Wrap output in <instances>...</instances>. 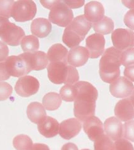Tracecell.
Segmentation results:
<instances>
[{
	"mask_svg": "<svg viewBox=\"0 0 134 150\" xmlns=\"http://www.w3.org/2000/svg\"><path fill=\"white\" fill-rule=\"evenodd\" d=\"M74 86L77 91L74 101V115L80 121L84 122L95 115L98 91L94 85L86 81H78Z\"/></svg>",
	"mask_w": 134,
	"mask_h": 150,
	"instance_id": "6da1fadb",
	"label": "cell"
},
{
	"mask_svg": "<svg viewBox=\"0 0 134 150\" xmlns=\"http://www.w3.org/2000/svg\"><path fill=\"white\" fill-rule=\"evenodd\" d=\"M122 52L114 47H110L101 56L99 63V74L104 82L112 83L120 77Z\"/></svg>",
	"mask_w": 134,
	"mask_h": 150,
	"instance_id": "7a4b0ae2",
	"label": "cell"
},
{
	"mask_svg": "<svg viewBox=\"0 0 134 150\" xmlns=\"http://www.w3.org/2000/svg\"><path fill=\"white\" fill-rule=\"evenodd\" d=\"M91 26L92 23L88 21L84 15L77 16L65 29L63 42L70 48L78 46L84 40Z\"/></svg>",
	"mask_w": 134,
	"mask_h": 150,
	"instance_id": "3957f363",
	"label": "cell"
},
{
	"mask_svg": "<svg viewBox=\"0 0 134 150\" xmlns=\"http://www.w3.org/2000/svg\"><path fill=\"white\" fill-rule=\"evenodd\" d=\"M48 77L51 82L56 84H65L74 85L79 80L77 69L63 62L50 63L47 67Z\"/></svg>",
	"mask_w": 134,
	"mask_h": 150,
	"instance_id": "277c9868",
	"label": "cell"
},
{
	"mask_svg": "<svg viewBox=\"0 0 134 150\" xmlns=\"http://www.w3.org/2000/svg\"><path fill=\"white\" fill-rule=\"evenodd\" d=\"M25 36L23 30L11 23L8 18L0 16V38L6 45L16 46Z\"/></svg>",
	"mask_w": 134,
	"mask_h": 150,
	"instance_id": "5b68a950",
	"label": "cell"
},
{
	"mask_svg": "<svg viewBox=\"0 0 134 150\" xmlns=\"http://www.w3.org/2000/svg\"><path fill=\"white\" fill-rule=\"evenodd\" d=\"M37 11L34 1L29 0H20L13 4L11 17L17 22H25L33 20Z\"/></svg>",
	"mask_w": 134,
	"mask_h": 150,
	"instance_id": "8992f818",
	"label": "cell"
},
{
	"mask_svg": "<svg viewBox=\"0 0 134 150\" xmlns=\"http://www.w3.org/2000/svg\"><path fill=\"white\" fill-rule=\"evenodd\" d=\"M49 21L61 27H67L73 20V13L63 1L58 3L50 9Z\"/></svg>",
	"mask_w": 134,
	"mask_h": 150,
	"instance_id": "52a82bcc",
	"label": "cell"
},
{
	"mask_svg": "<svg viewBox=\"0 0 134 150\" xmlns=\"http://www.w3.org/2000/svg\"><path fill=\"white\" fill-rule=\"evenodd\" d=\"M112 41L114 48L123 51L134 46V32L129 29L118 28L112 34Z\"/></svg>",
	"mask_w": 134,
	"mask_h": 150,
	"instance_id": "ba28073f",
	"label": "cell"
},
{
	"mask_svg": "<svg viewBox=\"0 0 134 150\" xmlns=\"http://www.w3.org/2000/svg\"><path fill=\"white\" fill-rule=\"evenodd\" d=\"M40 83L36 78L31 76L20 77L16 83L15 89L16 93L21 97H30L38 91Z\"/></svg>",
	"mask_w": 134,
	"mask_h": 150,
	"instance_id": "9c48e42d",
	"label": "cell"
},
{
	"mask_svg": "<svg viewBox=\"0 0 134 150\" xmlns=\"http://www.w3.org/2000/svg\"><path fill=\"white\" fill-rule=\"evenodd\" d=\"M6 71L10 76L22 77L26 76L31 71L21 56H11L4 61Z\"/></svg>",
	"mask_w": 134,
	"mask_h": 150,
	"instance_id": "30bf717a",
	"label": "cell"
},
{
	"mask_svg": "<svg viewBox=\"0 0 134 150\" xmlns=\"http://www.w3.org/2000/svg\"><path fill=\"white\" fill-rule=\"evenodd\" d=\"M112 96L118 98H125L130 96L134 90L132 82L124 76H120L110 83L109 87Z\"/></svg>",
	"mask_w": 134,
	"mask_h": 150,
	"instance_id": "8fae6325",
	"label": "cell"
},
{
	"mask_svg": "<svg viewBox=\"0 0 134 150\" xmlns=\"http://www.w3.org/2000/svg\"><path fill=\"white\" fill-rule=\"evenodd\" d=\"M23 58L30 71H40L48 65L47 55L43 51L35 53H23L20 54Z\"/></svg>",
	"mask_w": 134,
	"mask_h": 150,
	"instance_id": "7c38bea8",
	"label": "cell"
},
{
	"mask_svg": "<svg viewBox=\"0 0 134 150\" xmlns=\"http://www.w3.org/2000/svg\"><path fill=\"white\" fill-rule=\"evenodd\" d=\"M105 40L104 35L94 33L86 39V49L89 53V57L97 58L102 56L105 51Z\"/></svg>",
	"mask_w": 134,
	"mask_h": 150,
	"instance_id": "4fadbf2b",
	"label": "cell"
},
{
	"mask_svg": "<svg viewBox=\"0 0 134 150\" xmlns=\"http://www.w3.org/2000/svg\"><path fill=\"white\" fill-rule=\"evenodd\" d=\"M84 130L92 142L99 139L105 132L102 122L95 116L90 117L84 122Z\"/></svg>",
	"mask_w": 134,
	"mask_h": 150,
	"instance_id": "5bb4252c",
	"label": "cell"
},
{
	"mask_svg": "<svg viewBox=\"0 0 134 150\" xmlns=\"http://www.w3.org/2000/svg\"><path fill=\"white\" fill-rule=\"evenodd\" d=\"M114 113L119 120L127 122L134 119V105L130 98H123L117 102L115 106Z\"/></svg>",
	"mask_w": 134,
	"mask_h": 150,
	"instance_id": "9a60e30c",
	"label": "cell"
},
{
	"mask_svg": "<svg viewBox=\"0 0 134 150\" xmlns=\"http://www.w3.org/2000/svg\"><path fill=\"white\" fill-rule=\"evenodd\" d=\"M80 121L77 118H70L60 124L59 134L65 139H70L79 133L82 129Z\"/></svg>",
	"mask_w": 134,
	"mask_h": 150,
	"instance_id": "2e32d148",
	"label": "cell"
},
{
	"mask_svg": "<svg viewBox=\"0 0 134 150\" xmlns=\"http://www.w3.org/2000/svg\"><path fill=\"white\" fill-rule=\"evenodd\" d=\"M104 127L105 134L114 142L123 137V126L116 117H110L106 120Z\"/></svg>",
	"mask_w": 134,
	"mask_h": 150,
	"instance_id": "e0dca14e",
	"label": "cell"
},
{
	"mask_svg": "<svg viewBox=\"0 0 134 150\" xmlns=\"http://www.w3.org/2000/svg\"><path fill=\"white\" fill-rule=\"evenodd\" d=\"M89 58V53L86 48L78 46L69 51L67 63L75 68L80 67L86 64Z\"/></svg>",
	"mask_w": 134,
	"mask_h": 150,
	"instance_id": "ac0fdd59",
	"label": "cell"
},
{
	"mask_svg": "<svg viewBox=\"0 0 134 150\" xmlns=\"http://www.w3.org/2000/svg\"><path fill=\"white\" fill-rule=\"evenodd\" d=\"M105 9L102 4L92 1L86 3L84 8V16L91 23L99 21L104 17Z\"/></svg>",
	"mask_w": 134,
	"mask_h": 150,
	"instance_id": "d6986e66",
	"label": "cell"
},
{
	"mask_svg": "<svg viewBox=\"0 0 134 150\" xmlns=\"http://www.w3.org/2000/svg\"><path fill=\"white\" fill-rule=\"evenodd\" d=\"M60 124L57 120L50 116H46L38 124L39 133L46 138H52L59 133Z\"/></svg>",
	"mask_w": 134,
	"mask_h": 150,
	"instance_id": "ffe728a7",
	"label": "cell"
},
{
	"mask_svg": "<svg viewBox=\"0 0 134 150\" xmlns=\"http://www.w3.org/2000/svg\"><path fill=\"white\" fill-rule=\"evenodd\" d=\"M52 26L51 22L46 18H38L32 21L31 31L36 37L43 38L47 37L52 31Z\"/></svg>",
	"mask_w": 134,
	"mask_h": 150,
	"instance_id": "44dd1931",
	"label": "cell"
},
{
	"mask_svg": "<svg viewBox=\"0 0 134 150\" xmlns=\"http://www.w3.org/2000/svg\"><path fill=\"white\" fill-rule=\"evenodd\" d=\"M68 51L63 45L55 44L49 48L47 52V58L50 63L63 62L67 63Z\"/></svg>",
	"mask_w": 134,
	"mask_h": 150,
	"instance_id": "7402d4cb",
	"label": "cell"
},
{
	"mask_svg": "<svg viewBox=\"0 0 134 150\" xmlns=\"http://www.w3.org/2000/svg\"><path fill=\"white\" fill-rule=\"evenodd\" d=\"M26 114L28 119L35 124H38L47 116L44 106L38 102L30 103L27 107Z\"/></svg>",
	"mask_w": 134,
	"mask_h": 150,
	"instance_id": "603a6c76",
	"label": "cell"
},
{
	"mask_svg": "<svg viewBox=\"0 0 134 150\" xmlns=\"http://www.w3.org/2000/svg\"><path fill=\"white\" fill-rule=\"evenodd\" d=\"M62 100L60 95L55 92H50L44 96L42 105L45 109L48 111H55L58 109L62 105Z\"/></svg>",
	"mask_w": 134,
	"mask_h": 150,
	"instance_id": "cb8c5ba5",
	"label": "cell"
},
{
	"mask_svg": "<svg viewBox=\"0 0 134 150\" xmlns=\"http://www.w3.org/2000/svg\"><path fill=\"white\" fill-rule=\"evenodd\" d=\"M94 31L100 35H108L113 31L114 23L112 19L104 16L99 21L92 23Z\"/></svg>",
	"mask_w": 134,
	"mask_h": 150,
	"instance_id": "d4e9b609",
	"label": "cell"
},
{
	"mask_svg": "<svg viewBox=\"0 0 134 150\" xmlns=\"http://www.w3.org/2000/svg\"><path fill=\"white\" fill-rule=\"evenodd\" d=\"M20 44L24 53H35L38 51L40 48L39 40L34 35L25 36Z\"/></svg>",
	"mask_w": 134,
	"mask_h": 150,
	"instance_id": "484cf974",
	"label": "cell"
},
{
	"mask_svg": "<svg viewBox=\"0 0 134 150\" xmlns=\"http://www.w3.org/2000/svg\"><path fill=\"white\" fill-rule=\"evenodd\" d=\"M13 144L16 150H30L33 144L28 136L20 134L14 138Z\"/></svg>",
	"mask_w": 134,
	"mask_h": 150,
	"instance_id": "4316f807",
	"label": "cell"
},
{
	"mask_svg": "<svg viewBox=\"0 0 134 150\" xmlns=\"http://www.w3.org/2000/svg\"><path fill=\"white\" fill-rule=\"evenodd\" d=\"M113 141L105 134L94 142V150H113Z\"/></svg>",
	"mask_w": 134,
	"mask_h": 150,
	"instance_id": "83f0119b",
	"label": "cell"
},
{
	"mask_svg": "<svg viewBox=\"0 0 134 150\" xmlns=\"http://www.w3.org/2000/svg\"><path fill=\"white\" fill-rule=\"evenodd\" d=\"M60 95L62 98V100L65 101H74L77 96V91L75 86L65 84L60 90Z\"/></svg>",
	"mask_w": 134,
	"mask_h": 150,
	"instance_id": "f1b7e54d",
	"label": "cell"
},
{
	"mask_svg": "<svg viewBox=\"0 0 134 150\" xmlns=\"http://www.w3.org/2000/svg\"><path fill=\"white\" fill-rule=\"evenodd\" d=\"M14 3L13 0H0V16L8 19L11 17Z\"/></svg>",
	"mask_w": 134,
	"mask_h": 150,
	"instance_id": "f546056e",
	"label": "cell"
},
{
	"mask_svg": "<svg viewBox=\"0 0 134 150\" xmlns=\"http://www.w3.org/2000/svg\"><path fill=\"white\" fill-rule=\"evenodd\" d=\"M121 64L124 67L134 65V48H131L122 52L121 57Z\"/></svg>",
	"mask_w": 134,
	"mask_h": 150,
	"instance_id": "4dcf8cb0",
	"label": "cell"
},
{
	"mask_svg": "<svg viewBox=\"0 0 134 150\" xmlns=\"http://www.w3.org/2000/svg\"><path fill=\"white\" fill-rule=\"evenodd\" d=\"M123 126V137L129 142H134V120L128 121Z\"/></svg>",
	"mask_w": 134,
	"mask_h": 150,
	"instance_id": "1f68e13d",
	"label": "cell"
},
{
	"mask_svg": "<svg viewBox=\"0 0 134 150\" xmlns=\"http://www.w3.org/2000/svg\"><path fill=\"white\" fill-rule=\"evenodd\" d=\"M13 93V88L6 82H0V101L6 100Z\"/></svg>",
	"mask_w": 134,
	"mask_h": 150,
	"instance_id": "d6a6232c",
	"label": "cell"
},
{
	"mask_svg": "<svg viewBox=\"0 0 134 150\" xmlns=\"http://www.w3.org/2000/svg\"><path fill=\"white\" fill-rule=\"evenodd\" d=\"M113 150H134V148L129 141L121 138L115 142Z\"/></svg>",
	"mask_w": 134,
	"mask_h": 150,
	"instance_id": "836d02e7",
	"label": "cell"
},
{
	"mask_svg": "<svg viewBox=\"0 0 134 150\" xmlns=\"http://www.w3.org/2000/svg\"><path fill=\"white\" fill-rule=\"evenodd\" d=\"M123 21L130 30H134V9H130L125 15Z\"/></svg>",
	"mask_w": 134,
	"mask_h": 150,
	"instance_id": "e575fe53",
	"label": "cell"
},
{
	"mask_svg": "<svg viewBox=\"0 0 134 150\" xmlns=\"http://www.w3.org/2000/svg\"><path fill=\"white\" fill-rule=\"evenodd\" d=\"M63 2L70 9L81 8L85 4L84 0H63Z\"/></svg>",
	"mask_w": 134,
	"mask_h": 150,
	"instance_id": "d590c367",
	"label": "cell"
},
{
	"mask_svg": "<svg viewBox=\"0 0 134 150\" xmlns=\"http://www.w3.org/2000/svg\"><path fill=\"white\" fill-rule=\"evenodd\" d=\"M9 49L7 45L3 41H0V63L4 62L8 57Z\"/></svg>",
	"mask_w": 134,
	"mask_h": 150,
	"instance_id": "8d00e7d4",
	"label": "cell"
},
{
	"mask_svg": "<svg viewBox=\"0 0 134 150\" xmlns=\"http://www.w3.org/2000/svg\"><path fill=\"white\" fill-rule=\"evenodd\" d=\"M123 74L124 77L127 78L130 81L134 82V65L125 67L124 69Z\"/></svg>",
	"mask_w": 134,
	"mask_h": 150,
	"instance_id": "74e56055",
	"label": "cell"
},
{
	"mask_svg": "<svg viewBox=\"0 0 134 150\" xmlns=\"http://www.w3.org/2000/svg\"><path fill=\"white\" fill-rule=\"evenodd\" d=\"M10 77V76L6 71L5 63L4 62L0 63V81L7 80Z\"/></svg>",
	"mask_w": 134,
	"mask_h": 150,
	"instance_id": "f35d334b",
	"label": "cell"
},
{
	"mask_svg": "<svg viewBox=\"0 0 134 150\" xmlns=\"http://www.w3.org/2000/svg\"><path fill=\"white\" fill-rule=\"evenodd\" d=\"M58 1L59 0H48V1L44 0V1H40V2L43 7L51 9L55 5H56Z\"/></svg>",
	"mask_w": 134,
	"mask_h": 150,
	"instance_id": "ab89813d",
	"label": "cell"
},
{
	"mask_svg": "<svg viewBox=\"0 0 134 150\" xmlns=\"http://www.w3.org/2000/svg\"><path fill=\"white\" fill-rule=\"evenodd\" d=\"M30 150H50L47 144L42 143H35L33 144Z\"/></svg>",
	"mask_w": 134,
	"mask_h": 150,
	"instance_id": "60d3db41",
	"label": "cell"
},
{
	"mask_svg": "<svg viewBox=\"0 0 134 150\" xmlns=\"http://www.w3.org/2000/svg\"><path fill=\"white\" fill-rule=\"evenodd\" d=\"M61 150H78V149L74 143H68L63 145Z\"/></svg>",
	"mask_w": 134,
	"mask_h": 150,
	"instance_id": "b9f144b4",
	"label": "cell"
},
{
	"mask_svg": "<svg viewBox=\"0 0 134 150\" xmlns=\"http://www.w3.org/2000/svg\"><path fill=\"white\" fill-rule=\"evenodd\" d=\"M122 3L127 8L130 9H134V0H124Z\"/></svg>",
	"mask_w": 134,
	"mask_h": 150,
	"instance_id": "7bdbcfd3",
	"label": "cell"
},
{
	"mask_svg": "<svg viewBox=\"0 0 134 150\" xmlns=\"http://www.w3.org/2000/svg\"><path fill=\"white\" fill-rule=\"evenodd\" d=\"M129 98H130V100H131L132 104L134 105V90L132 92V93L131 94V95L130 96V97H129Z\"/></svg>",
	"mask_w": 134,
	"mask_h": 150,
	"instance_id": "ee69618b",
	"label": "cell"
},
{
	"mask_svg": "<svg viewBox=\"0 0 134 150\" xmlns=\"http://www.w3.org/2000/svg\"><path fill=\"white\" fill-rule=\"evenodd\" d=\"M82 150H90L89 149H82Z\"/></svg>",
	"mask_w": 134,
	"mask_h": 150,
	"instance_id": "f6af8a7d",
	"label": "cell"
}]
</instances>
